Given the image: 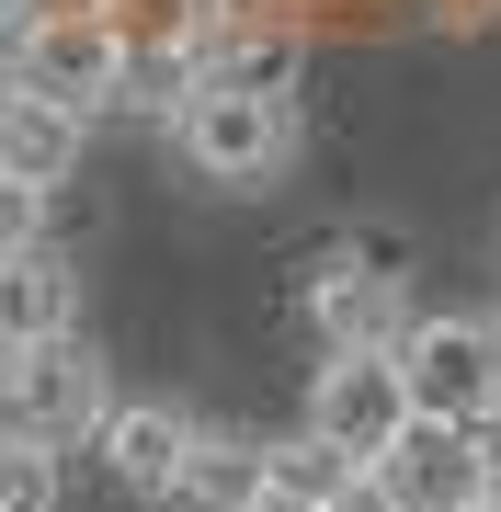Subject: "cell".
I'll return each mask as SVG.
<instances>
[{"label": "cell", "mask_w": 501, "mask_h": 512, "mask_svg": "<svg viewBox=\"0 0 501 512\" xmlns=\"http://www.w3.org/2000/svg\"><path fill=\"white\" fill-rule=\"evenodd\" d=\"M171 137H183V160L217 194H262L285 160H297V103L285 92H240V80H205V92L171 114Z\"/></svg>", "instance_id": "6da1fadb"}, {"label": "cell", "mask_w": 501, "mask_h": 512, "mask_svg": "<svg viewBox=\"0 0 501 512\" xmlns=\"http://www.w3.org/2000/svg\"><path fill=\"white\" fill-rule=\"evenodd\" d=\"M12 80L69 103V114H103L126 92V23L103 0H35V23L12 35Z\"/></svg>", "instance_id": "7a4b0ae2"}, {"label": "cell", "mask_w": 501, "mask_h": 512, "mask_svg": "<svg viewBox=\"0 0 501 512\" xmlns=\"http://www.w3.org/2000/svg\"><path fill=\"white\" fill-rule=\"evenodd\" d=\"M103 410H114V387H103L92 353H80V330L0 353V421H12V433H35V444H92Z\"/></svg>", "instance_id": "3957f363"}, {"label": "cell", "mask_w": 501, "mask_h": 512, "mask_svg": "<svg viewBox=\"0 0 501 512\" xmlns=\"http://www.w3.org/2000/svg\"><path fill=\"white\" fill-rule=\"evenodd\" d=\"M410 365H399V342H376V353H331V365L308 376V433H331L342 456H388V444L410 433Z\"/></svg>", "instance_id": "277c9868"}, {"label": "cell", "mask_w": 501, "mask_h": 512, "mask_svg": "<svg viewBox=\"0 0 501 512\" xmlns=\"http://www.w3.org/2000/svg\"><path fill=\"white\" fill-rule=\"evenodd\" d=\"M399 365H410V410L422 421H479L490 433V410H501V319H410Z\"/></svg>", "instance_id": "5b68a950"}, {"label": "cell", "mask_w": 501, "mask_h": 512, "mask_svg": "<svg viewBox=\"0 0 501 512\" xmlns=\"http://www.w3.org/2000/svg\"><path fill=\"white\" fill-rule=\"evenodd\" d=\"M376 478L399 490V512H467V501L501 490V456H490L479 421H410L388 456H376Z\"/></svg>", "instance_id": "8992f818"}, {"label": "cell", "mask_w": 501, "mask_h": 512, "mask_svg": "<svg viewBox=\"0 0 501 512\" xmlns=\"http://www.w3.org/2000/svg\"><path fill=\"white\" fill-rule=\"evenodd\" d=\"M194 444H205V421H194V410H171V399H114V410H103V433H92V456L126 478L137 501H183Z\"/></svg>", "instance_id": "52a82bcc"}, {"label": "cell", "mask_w": 501, "mask_h": 512, "mask_svg": "<svg viewBox=\"0 0 501 512\" xmlns=\"http://www.w3.org/2000/svg\"><path fill=\"white\" fill-rule=\"evenodd\" d=\"M308 330H319L331 353H376V342H410V319H399V274H388V262H365V251L319 262V274H308Z\"/></svg>", "instance_id": "ba28073f"}, {"label": "cell", "mask_w": 501, "mask_h": 512, "mask_svg": "<svg viewBox=\"0 0 501 512\" xmlns=\"http://www.w3.org/2000/svg\"><path fill=\"white\" fill-rule=\"evenodd\" d=\"M80 126H92V114H69V103H46V92H0V171H12V183H35V194H57L80 171Z\"/></svg>", "instance_id": "9c48e42d"}, {"label": "cell", "mask_w": 501, "mask_h": 512, "mask_svg": "<svg viewBox=\"0 0 501 512\" xmlns=\"http://www.w3.org/2000/svg\"><path fill=\"white\" fill-rule=\"evenodd\" d=\"M80 319V274L57 251H23V262H0V353H23V342H57V330Z\"/></svg>", "instance_id": "30bf717a"}, {"label": "cell", "mask_w": 501, "mask_h": 512, "mask_svg": "<svg viewBox=\"0 0 501 512\" xmlns=\"http://www.w3.org/2000/svg\"><path fill=\"white\" fill-rule=\"evenodd\" d=\"M262 490H274V444H251V433H205L194 467H183V501L194 512H251Z\"/></svg>", "instance_id": "8fae6325"}, {"label": "cell", "mask_w": 501, "mask_h": 512, "mask_svg": "<svg viewBox=\"0 0 501 512\" xmlns=\"http://www.w3.org/2000/svg\"><path fill=\"white\" fill-rule=\"evenodd\" d=\"M353 478H365V456H342L331 433H285V444H274V490H297V501H319V512H331Z\"/></svg>", "instance_id": "7c38bea8"}, {"label": "cell", "mask_w": 501, "mask_h": 512, "mask_svg": "<svg viewBox=\"0 0 501 512\" xmlns=\"http://www.w3.org/2000/svg\"><path fill=\"white\" fill-rule=\"evenodd\" d=\"M194 92H205V46H149V57L126 46V92H114V103H137V114H183Z\"/></svg>", "instance_id": "4fadbf2b"}, {"label": "cell", "mask_w": 501, "mask_h": 512, "mask_svg": "<svg viewBox=\"0 0 501 512\" xmlns=\"http://www.w3.org/2000/svg\"><path fill=\"white\" fill-rule=\"evenodd\" d=\"M0 512H57V444L0 421Z\"/></svg>", "instance_id": "5bb4252c"}, {"label": "cell", "mask_w": 501, "mask_h": 512, "mask_svg": "<svg viewBox=\"0 0 501 512\" xmlns=\"http://www.w3.org/2000/svg\"><path fill=\"white\" fill-rule=\"evenodd\" d=\"M23 251H46V194L0 171V262H23Z\"/></svg>", "instance_id": "9a60e30c"}, {"label": "cell", "mask_w": 501, "mask_h": 512, "mask_svg": "<svg viewBox=\"0 0 501 512\" xmlns=\"http://www.w3.org/2000/svg\"><path fill=\"white\" fill-rule=\"evenodd\" d=\"M331 512H399V490H388V478H376V467H365V478H353V490H342Z\"/></svg>", "instance_id": "2e32d148"}, {"label": "cell", "mask_w": 501, "mask_h": 512, "mask_svg": "<svg viewBox=\"0 0 501 512\" xmlns=\"http://www.w3.org/2000/svg\"><path fill=\"white\" fill-rule=\"evenodd\" d=\"M251 512H319V501H297V490H262V501H251Z\"/></svg>", "instance_id": "e0dca14e"}, {"label": "cell", "mask_w": 501, "mask_h": 512, "mask_svg": "<svg viewBox=\"0 0 501 512\" xmlns=\"http://www.w3.org/2000/svg\"><path fill=\"white\" fill-rule=\"evenodd\" d=\"M0 23H12V35H23V23H35V12H12V0H0Z\"/></svg>", "instance_id": "ac0fdd59"}, {"label": "cell", "mask_w": 501, "mask_h": 512, "mask_svg": "<svg viewBox=\"0 0 501 512\" xmlns=\"http://www.w3.org/2000/svg\"><path fill=\"white\" fill-rule=\"evenodd\" d=\"M467 512H501V501H467Z\"/></svg>", "instance_id": "d6986e66"}, {"label": "cell", "mask_w": 501, "mask_h": 512, "mask_svg": "<svg viewBox=\"0 0 501 512\" xmlns=\"http://www.w3.org/2000/svg\"><path fill=\"white\" fill-rule=\"evenodd\" d=\"M456 12H479V0H456Z\"/></svg>", "instance_id": "ffe728a7"}, {"label": "cell", "mask_w": 501, "mask_h": 512, "mask_svg": "<svg viewBox=\"0 0 501 512\" xmlns=\"http://www.w3.org/2000/svg\"><path fill=\"white\" fill-rule=\"evenodd\" d=\"M490 501H501V490H490Z\"/></svg>", "instance_id": "44dd1931"}]
</instances>
